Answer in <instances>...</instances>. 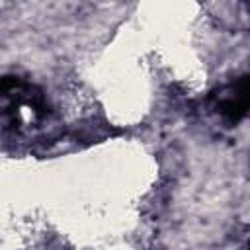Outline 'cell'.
<instances>
[{
	"label": "cell",
	"mask_w": 250,
	"mask_h": 250,
	"mask_svg": "<svg viewBox=\"0 0 250 250\" xmlns=\"http://www.w3.org/2000/svg\"><path fill=\"white\" fill-rule=\"evenodd\" d=\"M219 111L230 123H238L250 111V76H242L232 84V92L221 102Z\"/></svg>",
	"instance_id": "obj_1"
}]
</instances>
